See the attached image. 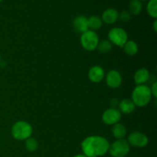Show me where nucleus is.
Returning <instances> with one entry per match:
<instances>
[{"label": "nucleus", "mask_w": 157, "mask_h": 157, "mask_svg": "<svg viewBox=\"0 0 157 157\" xmlns=\"http://www.w3.org/2000/svg\"><path fill=\"white\" fill-rule=\"evenodd\" d=\"M110 144L106 138L101 136H90L81 143V150L87 157L101 156L108 152Z\"/></svg>", "instance_id": "1"}, {"label": "nucleus", "mask_w": 157, "mask_h": 157, "mask_svg": "<svg viewBox=\"0 0 157 157\" xmlns=\"http://www.w3.org/2000/svg\"><path fill=\"white\" fill-rule=\"evenodd\" d=\"M150 87L145 84L137 85L132 93V101L135 106L142 107L147 106L152 98Z\"/></svg>", "instance_id": "2"}, {"label": "nucleus", "mask_w": 157, "mask_h": 157, "mask_svg": "<svg viewBox=\"0 0 157 157\" xmlns=\"http://www.w3.org/2000/svg\"><path fill=\"white\" fill-rule=\"evenodd\" d=\"M12 136L16 140H25L31 137L32 134V127L26 121H20L15 123L12 127Z\"/></svg>", "instance_id": "3"}, {"label": "nucleus", "mask_w": 157, "mask_h": 157, "mask_svg": "<svg viewBox=\"0 0 157 157\" xmlns=\"http://www.w3.org/2000/svg\"><path fill=\"white\" fill-rule=\"evenodd\" d=\"M99 43V38L95 32L91 30H87V32L81 34V44L83 48L88 52L94 51L98 47Z\"/></svg>", "instance_id": "4"}, {"label": "nucleus", "mask_w": 157, "mask_h": 157, "mask_svg": "<svg viewBox=\"0 0 157 157\" xmlns=\"http://www.w3.org/2000/svg\"><path fill=\"white\" fill-rule=\"evenodd\" d=\"M108 151L113 157H125L130 152V145L126 140H117L110 145Z\"/></svg>", "instance_id": "5"}, {"label": "nucleus", "mask_w": 157, "mask_h": 157, "mask_svg": "<svg viewBox=\"0 0 157 157\" xmlns=\"http://www.w3.org/2000/svg\"><path fill=\"white\" fill-rule=\"evenodd\" d=\"M108 38L110 43H113L118 47H124L125 43L128 41L127 32L122 28H113L108 32Z\"/></svg>", "instance_id": "6"}, {"label": "nucleus", "mask_w": 157, "mask_h": 157, "mask_svg": "<svg viewBox=\"0 0 157 157\" xmlns=\"http://www.w3.org/2000/svg\"><path fill=\"white\" fill-rule=\"evenodd\" d=\"M129 145L136 148H143L148 144L149 140L147 136L140 132H133L130 133L127 139Z\"/></svg>", "instance_id": "7"}, {"label": "nucleus", "mask_w": 157, "mask_h": 157, "mask_svg": "<svg viewBox=\"0 0 157 157\" xmlns=\"http://www.w3.org/2000/svg\"><path fill=\"white\" fill-rule=\"evenodd\" d=\"M121 119V113L116 107H111L104 112L102 120L104 124L107 125H114L117 124Z\"/></svg>", "instance_id": "8"}, {"label": "nucleus", "mask_w": 157, "mask_h": 157, "mask_svg": "<svg viewBox=\"0 0 157 157\" xmlns=\"http://www.w3.org/2000/svg\"><path fill=\"white\" fill-rule=\"evenodd\" d=\"M106 83L110 88H117L122 84V76L116 70H111L106 75Z\"/></svg>", "instance_id": "9"}, {"label": "nucleus", "mask_w": 157, "mask_h": 157, "mask_svg": "<svg viewBox=\"0 0 157 157\" xmlns=\"http://www.w3.org/2000/svg\"><path fill=\"white\" fill-rule=\"evenodd\" d=\"M73 28L75 31L78 33L83 34L84 32L89 30L88 29V21L87 18L84 15H78L74 19Z\"/></svg>", "instance_id": "10"}, {"label": "nucleus", "mask_w": 157, "mask_h": 157, "mask_svg": "<svg viewBox=\"0 0 157 157\" xmlns=\"http://www.w3.org/2000/svg\"><path fill=\"white\" fill-rule=\"evenodd\" d=\"M104 71L101 66H93L88 71V78L94 83H99L104 79Z\"/></svg>", "instance_id": "11"}, {"label": "nucleus", "mask_w": 157, "mask_h": 157, "mask_svg": "<svg viewBox=\"0 0 157 157\" xmlns=\"http://www.w3.org/2000/svg\"><path fill=\"white\" fill-rule=\"evenodd\" d=\"M119 13L114 9H107L103 12L102 21L108 25H112L116 22L118 19Z\"/></svg>", "instance_id": "12"}, {"label": "nucleus", "mask_w": 157, "mask_h": 157, "mask_svg": "<svg viewBox=\"0 0 157 157\" xmlns=\"http://www.w3.org/2000/svg\"><path fill=\"white\" fill-rule=\"evenodd\" d=\"M150 78V72L146 68H140L136 71L134 75V81L137 85L144 84Z\"/></svg>", "instance_id": "13"}, {"label": "nucleus", "mask_w": 157, "mask_h": 157, "mask_svg": "<svg viewBox=\"0 0 157 157\" xmlns=\"http://www.w3.org/2000/svg\"><path fill=\"white\" fill-rule=\"evenodd\" d=\"M119 106L120 112L125 113V114H129L131 113L133 110H135V104L130 99H124L118 104Z\"/></svg>", "instance_id": "14"}, {"label": "nucleus", "mask_w": 157, "mask_h": 157, "mask_svg": "<svg viewBox=\"0 0 157 157\" xmlns=\"http://www.w3.org/2000/svg\"><path fill=\"white\" fill-rule=\"evenodd\" d=\"M112 134L117 140L124 139V137L127 134V129L125 126L119 123L114 124L112 128Z\"/></svg>", "instance_id": "15"}, {"label": "nucleus", "mask_w": 157, "mask_h": 157, "mask_svg": "<svg viewBox=\"0 0 157 157\" xmlns=\"http://www.w3.org/2000/svg\"><path fill=\"white\" fill-rule=\"evenodd\" d=\"M88 21V29L94 32L95 30H98L102 26V19L100 17L96 15H92L90 18H87Z\"/></svg>", "instance_id": "16"}, {"label": "nucleus", "mask_w": 157, "mask_h": 157, "mask_svg": "<svg viewBox=\"0 0 157 157\" xmlns=\"http://www.w3.org/2000/svg\"><path fill=\"white\" fill-rule=\"evenodd\" d=\"M124 50L127 55L130 56H133L138 52V46L136 43L133 41H127L124 45Z\"/></svg>", "instance_id": "17"}, {"label": "nucleus", "mask_w": 157, "mask_h": 157, "mask_svg": "<svg viewBox=\"0 0 157 157\" xmlns=\"http://www.w3.org/2000/svg\"><path fill=\"white\" fill-rule=\"evenodd\" d=\"M129 9L130 13L135 15H139L143 9V5L140 0H131L129 4Z\"/></svg>", "instance_id": "18"}, {"label": "nucleus", "mask_w": 157, "mask_h": 157, "mask_svg": "<svg viewBox=\"0 0 157 157\" xmlns=\"http://www.w3.org/2000/svg\"><path fill=\"white\" fill-rule=\"evenodd\" d=\"M147 10L149 15L156 19L157 17V0H150L147 3Z\"/></svg>", "instance_id": "19"}, {"label": "nucleus", "mask_w": 157, "mask_h": 157, "mask_svg": "<svg viewBox=\"0 0 157 157\" xmlns=\"http://www.w3.org/2000/svg\"><path fill=\"white\" fill-rule=\"evenodd\" d=\"M97 48L101 53L106 54L111 50L112 44L109 40H103V41H99Z\"/></svg>", "instance_id": "20"}, {"label": "nucleus", "mask_w": 157, "mask_h": 157, "mask_svg": "<svg viewBox=\"0 0 157 157\" xmlns=\"http://www.w3.org/2000/svg\"><path fill=\"white\" fill-rule=\"evenodd\" d=\"M25 146L26 150L29 152H35L36 151L37 149H38V143L35 138L29 137L25 140Z\"/></svg>", "instance_id": "21"}, {"label": "nucleus", "mask_w": 157, "mask_h": 157, "mask_svg": "<svg viewBox=\"0 0 157 157\" xmlns=\"http://www.w3.org/2000/svg\"><path fill=\"white\" fill-rule=\"evenodd\" d=\"M130 18H131V14L127 11H122L118 16V18H120L121 21H124V22L128 21L130 19Z\"/></svg>", "instance_id": "22"}, {"label": "nucleus", "mask_w": 157, "mask_h": 157, "mask_svg": "<svg viewBox=\"0 0 157 157\" xmlns=\"http://www.w3.org/2000/svg\"><path fill=\"white\" fill-rule=\"evenodd\" d=\"M150 90H151V94H152V96L154 97L155 98L157 97V82L153 83L152 84V87L150 88Z\"/></svg>", "instance_id": "23"}, {"label": "nucleus", "mask_w": 157, "mask_h": 157, "mask_svg": "<svg viewBox=\"0 0 157 157\" xmlns=\"http://www.w3.org/2000/svg\"><path fill=\"white\" fill-rule=\"evenodd\" d=\"M118 104H119V102H118L117 98H113V99L110 101V105L112 106V107H116V106H117Z\"/></svg>", "instance_id": "24"}, {"label": "nucleus", "mask_w": 157, "mask_h": 157, "mask_svg": "<svg viewBox=\"0 0 157 157\" xmlns=\"http://www.w3.org/2000/svg\"><path fill=\"white\" fill-rule=\"evenodd\" d=\"M153 30L155 32H157V20L155 19L154 22H153Z\"/></svg>", "instance_id": "25"}, {"label": "nucleus", "mask_w": 157, "mask_h": 157, "mask_svg": "<svg viewBox=\"0 0 157 157\" xmlns=\"http://www.w3.org/2000/svg\"><path fill=\"white\" fill-rule=\"evenodd\" d=\"M74 157H87V156H86L84 154H78V155H76V156H75Z\"/></svg>", "instance_id": "26"}, {"label": "nucleus", "mask_w": 157, "mask_h": 157, "mask_svg": "<svg viewBox=\"0 0 157 157\" xmlns=\"http://www.w3.org/2000/svg\"><path fill=\"white\" fill-rule=\"evenodd\" d=\"M0 61H1V55H0Z\"/></svg>", "instance_id": "27"}, {"label": "nucleus", "mask_w": 157, "mask_h": 157, "mask_svg": "<svg viewBox=\"0 0 157 157\" xmlns=\"http://www.w3.org/2000/svg\"><path fill=\"white\" fill-rule=\"evenodd\" d=\"M140 1H141V0H140ZM142 1H147V0H142Z\"/></svg>", "instance_id": "28"}, {"label": "nucleus", "mask_w": 157, "mask_h": 157, "mask_svg": "<svg viewBox=\"0 0 157 157\" xmlns=\"http://www.w3.org/2000/svg\"><path fill=\"white\" fill-rule=\"evenodd\" d=\"M2 0H0V2H2Z\"/></svg>", "instance_id": "29"}, {"label": "nucleus", "mask_w": 157, "mask_h": 157, "mask_svg": "<svg viewBox=\"0 0 157 157\" xmlns=\"http://www.w3.org/2000/svg\"><path fill=\"white\" fill-rule=\"evenodd\" d=\"M92 157H98V156H92Z\"/></svg>", "instance_id": "30"}]
</instances>
